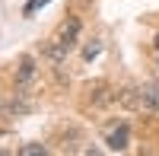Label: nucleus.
Listing matches in <instances>:
<instances>
[{
	"label": "nucleus",
	"mask_w": 159,
	"mask_h": 156,
	"mask_svg": "<svg viewBox=\"0 0 159 156\" xmlns=\"http://www.w3.org/2000/svg\"><path fill=\"white\" fill-rule=\"evenodd\" d=\"M156 67H159V61H156Z\"/></svg>",
	"instance_id": "10"
},
{
	"label": "nucleus",
	"mask_w": 159,
	"mask_h": 156,
	"mask_svg": "<svg viewBox=\"0 0 159 156\" xmlns=\"http://www.w3.org/2000/svg\"><path fill=\"white\" fill-rule=\"evenodd\" d=\"M105 144H108V150H115V153L127 150V144H130V127H127V124H118L115 131L105 137Z\"/></svg>",
	"instance_id": "2"
},
{
	"label": "nucleus",
	"mask_w": 159,
	"mask_h": 156,
	"mask_svg": "<svg viewBox=\"0 0 159 156\" xmlns=\"http://www.w3.org/2000/svg\"><path fill=\"white\" fill-rule=\"evenodd\" d=\"M137 108L159 112V83H147V86L137 89Z\"/></svg>",
	"instance_id": "1"
},
{
	"label": "nucleus",
	"mask_w": 159,
	"mask_h": 156,
	"mask_svg": "<svg viewBox=\"0 0 159 156\" xmlns=\"http://www.w3.org/2000/svg\"><path fill=\"white\" fill-rule=\"evenodd\" d=\"M80 29H83V25H80V19H67V22L61 25V32H57V42L70 51V48L76 45V38H80Z\"/></svg>",
	"instance_id": "3"
},
{
	"label": "nucleus",
	"mask_w": 159,
	"mask_h": 156,
	"mask_svg": "<svg viewBox=\"0 0 159 156\" xmlns=\"http://www.w3.org/2000/svg\"><path fill=\"white\" fill-rule=\"evenodd\" d=\"M48 3H51V0H29V3H25V10H22V13H25V16H32V13H35L38 7H48Z\"/></svg>",
	"instance_id": "8"
},
{
	"label": "nucleus",
	"mask_w": 159,
	"mask_h": 156,
	"mask_svg": "<svg viewBox=\"0 0 159 156\" xmlns=\"http://www.w3.org/2000/svg\"><path fill=\"white\" fill-rule=\"evenodd\" d=\"M19 153L22 156H45L48 147H42V144H25V147H19Z\"/></svg>",
	"instance_id": "6"
},
{
	"label": "nucleus",
	"mask_w": 159,
	"mask_h": 156,
	"mask_svg": "<svg viewBox=\"0 0 159 156\" xmlns=\"http://www.w3.org/2000/svg\"><path fill=\"white\" fill-rule=\"evenodd\" d=\"M99 54H102V42H92V45L83 48V61H96Z\"/></svg>",
	"instance_id": "7"
},
{
	"label": "nucleus",
	"mask_w": 159,
	"mask_h": 156,
	"mask_svg": "<svg viewBox=\"0 0 159 156\" xmlns=\"http://www.w3.org/2000/svg\"><path fill=\"white\" fill-rule=\"evenodd\" d=\"M156 51H159V35H156Z\"/></svg>",
	"instance_id": "9"
},
{
	"label": "nucleus",
	"mask_w": 159,
	"mask_h": 156,
	"mask_svg": "<svg viewBox=\"0 0 159 156\" xmlns=\"http://www.w3.org/2000/svg\"><path fill=\"white\" fill-rule=\"evenodd\" d=\"M45 57H51V61H64V57H67V48H64L61 42H57V38H51V42L45 45Z\"/></svg>",
	"instance_id": "5"
},
{
	"label": "nucleus",
	"mask_w": 159,
	"mask_h": 156,
	"mask_svg": "<svg viewBox=\"0 0 159 156\" xmlns=\"http://www.w3.org/2000/svg\"><path fill=\"white\" fill-rule=\"evenodd\" d=\"M32 76H35V57L25 54L19 61V70H16V89H25V86L32 83Z\"/></svg>",
	"instance_id": "4"
}]
</instances>
